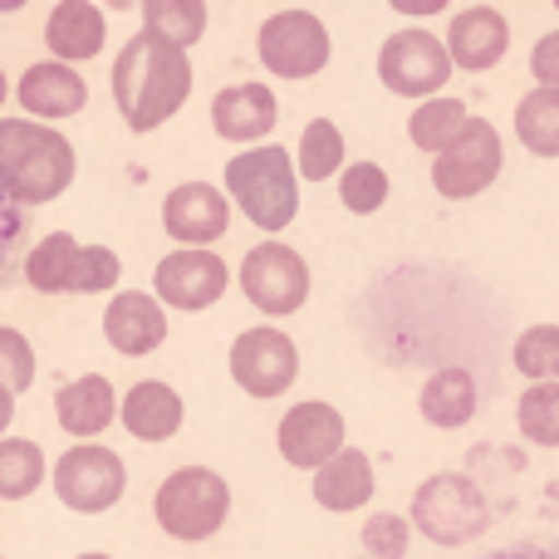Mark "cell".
Segmentation results:
<instances>
[{"label":"cell","mask_w":559,"mask_h":559,"mask_svg":"<svg viewBox=\"0 0 559 559\" xmlns=\"http://www.w3.org/2000/svg\"><path fill=\"white\" fill-rule=\"evenodd\" d=\"M314 501L324 506V511H338V515H348V511L373 501V462H368V452L344 447L324 472H314Z\"/></svg>","instance_id":"cell-22"},{"label":"cell","mask_w":559,"mask_h":559,"mask_svg":"<svg viewBox=\"0 0 559 559\" xmlns=\"http://www.w3.org/2000/svg\"><path fill=\"white\" fill-rule=\"evenodd\" d=\"M511 364L531 383H559V324H531L511 348Z\"/></svg>","instance_id":"cell-31"},{"label":"cell","mask_w":559,"mask_h":559,"mask_svg":"<svg viewBox=\"0 0 559 559\" xmlns=\"http://www.w3.org/2000/svg\"><path fill=\"white\" fill-rule=\"evenodd\" d=\"M45 476H55V472L45 466L39 442H25V437H5V442H0V501H25V496H35Z\"/></svg>","instance_id":"cell-28"},{"label":"cell","mask_w":559,"mask_h":559,"mask_svg":"<svg viewBox=\"0 0 559 559\" xmlns=\"http://www.w3.org/2000/svg\"><path fill=\"white\" fill-rule=\"evenodd\" d=\"M501 163H506L501 133L486 118H472V128L442 157H432V187L447 202H472L501 177Z\"/></svg>","instance_id":"cell-10"},{"label":"cell","mask_w":559,"mask_h":559,"mask_svg":"<svg viewBox=\"0 0 559 559\" xmlns=\"http://www.w3.org/2000/svg\"><path fill=\"white\" fill-rule=\"evenodd\" d=\"M515 138L531 147L535 157H559V88H540L515 104Z\"/></svg>","instance_id":"cell-27"},{"label":"cell","mask_w":559,"mask_h":559,"mask_svg":"<svg viewBox=\"0 0 559 559\" xmlns=\"http://www.w3.org/2000/svg\"><path fill=\"white\" fill-rule=\"evenodd\" d=\"M45 45L59 64H84L104 49V10L88 0H59L45 20Z\"/></svg>","instance_id":"cell-19"},{"label":"cell","mask_w":559,"mask_h":559,"mask_svg":"<svg viewBox=\"0 0 559 559\" xmlns=\"http://www.w3.org/2000/svg\"><path fill=\"white\" fill-rule=\"evenodd\" d=\"M79 255L84 246L69 231H49L35 251L25 255V280L39 295H74V275H79Z\"/></svg>","instance_id":"cell-24"},{"label":"cell","mask_w":559,"mask_h":559,"mask_svg":"<svg viewBox=\"0 0 559 559\" xmlns=\"http://www.w3.org/2000/svg\"><path fill=\"white\" fill-rule=\"evenodd\" d=\"M163 226L177 241V251H206L231 231V197L212 182H182L167 192L163 202Z\"/></svg>","instance_id":"cell-12"},{"label":"cell","mask_w":559,"mask_h":559,"mask_svg":"<svg viewBox=\"0 0 559 559\" xmlns=\"http://www.w3.org/2000/svg\"><path fill=\"white\" fill-rule=\"evenodd\" d=\"M236 280H241L246 299H251L261 314H295L309 299V265H305V255L285 241L251 246Z\"/></svg>","instance_id":"cell-8"},{"label":"cell","mask_w":559,"mask_h":559,"mask_svg":"<svg viewBox=\"0 0 559 559\" xmlns=\"http://www.w3.org/2000/svg\"><path fill=\"white\" fill-rule=\"evenodd\" d=\"M79 157L69 138L35 118H0V192L20 206H45L69 192Z\"/></svg>","instance_id":"cell-2"},{"label":"cell","mask_w":559,"mask_h":559,"mask_svg":"<svg viewBox=\"0 0 559 559\" xmlns=\"http://www.w3.org/2000/svg\"><path fill=\"white\" fill-rule=\"evenodd\" d=\"M407 540H413V531H407L403 515L378 511V515H368V521H364V550H368V559H403Z\"/></svg>","instance_id":"cell-34"},{"label":"cell","mask_w":559,"mask_h":559,"mask_svg":"<svg viewBox=\"0 0 559 559\" xmlns=\"http://www.w3.org/2000/svg\"><path fill=\"white\" fill-rule=\"evenodd\" d=\"M104 338L123 358H147L167 338V309L147 289H118L104 309Z\"/></svg>","instance_id":"cell-15"},{"label":"cell","mask_w":559,"mask_h":559,"mask_svg":"<svg viewBox=\"0 0 559 559\" xmlns=\"http://www.w3.org/2000/svg\"><path fill=\"white\" fill-rule=\"evenodd\" d=\"M515 427L525 442L559 447V383H531L515 403Z\"/></svg>","instance_id":"cell-30"},{"label":"cell","mask_w":559,"mask_h":559,"mask_svg":"<svg viewBox=\"0 0 559 559\" xmlns=\"http://www.w3.org/2000/svg\"><path fill=\"white\" fill-rule=\"evenodd\" d=\"M118 275H123V265H118V255L108 251V246H84L79 275H74V295H104V289L118 285Z\"/></svg>","instance_id":"cell-35"},{"label":"cell","mask_w":559,"mask_h":559,"mask_svg":"<svg viewBox=\"0 0 559 559\" xmlns=\"http://www.w3.org/2000/svg\"><path fill=\"white\" fill-rule=\"evenodd\" d=\"M10 423H15V397H10V393H0V442H5Z\"/></svg>","instance_id":"cell-39"},{"label":"cell","mask_w":559,"mask_h":559,"mask_svg":"<svg viewBox=\"0 0 559 559\" xmlns=\"http://www.w3.org/2000/svg\"><path fill=\"white\" fill-rule=\"evenodd\" d=\"M123 413L118 407V397H114V383L108 378H98V373H84V378H74V383H64L55 393V417H59V427H64L69 437H98V432H108V423Z\"/></svg>","instance_id":"cell-20"},{"label":"cell","mask_w":559,"mask_h":559,"mask_svg":"<svg viewBox=\"0 0 559 559\" xmlns=\"http://www.w3.org/2000/svg\"><path fill=\"white\" fill-rule=\"evenodd\" d=\"M192 98V64L182 49L133 35L114 59V104L133 133H153Z\"/></svg>","instance_id":"cell-1"},{"label":"cell","mask_w":559,"mask_h":559,"mask_svg":"<svg viewBox=\"0 0 559 559\" xmlns=\"http://www.w3.org/2000/svg\"><path fill=\"white\" fill-rule=\"evenodd\" d=\"M231 285V271L216 251H173L157 261V275H153V289L163 305L173 309H206L226 295Z\"/></svg>","instance_id":"cell-14"},{"label":"cell","mask_w":559,"mask_h":559,"mask_svg":"<svg viewBox=\"0 0 559 559\" xmlns=\"http://www.w3.org/2000/svg\"><path fill=\"white\" fill-rule=\"evenodd\" d=\"M280 123V104L265 84H231L212 98V128L226 143H255Z\"/></svg>","instance_id":"cell-18"},{"label":"cell","mask_w":559,"mask_h":559,"mask_svg":"<svg viewBox=\"0 0 559 559\" xmlns=\"http://www.w3.org/2000/svg\"><path fill=\"white\" fill-rule=\"evenodd\" d=\"M29 378H35V348L20 329H5L0 324V393H25Z\"/></svg>","instance_id":"cell-33"},{"label":"cell","mask_w":559,"mask_h":559,"mask_svg":"<svg viewBox=\"0 0 559 559\" xmlns=\"http://www.w3.org/2000/svg\"><path fill=\"white\" fill-rule=\"evenodd\" d=\"M280 456L299 472H324L344 452V413L329 403H295L275 427Z\"/></svg>","instance_id":"cell-13"},{"label":"cell","mask_w":559,"mask_h":559,"mask_svg":"<svg viewBox=\"0 0 559 559\" xmlns=\"http://www.w3.org/2000/svg\"><path fill=\"white\" fill-rule=\"evenodd\" d=\"M506 49H511V25H506V15L496 5H466L447 25V55L466 74L496 69L506 59Z\"/></svg>","instance_id":"cell-16"},{"label":"cell","mask_w":559,"mask_h":559,"mask_svg":"<svg viewBox=\"0 0 559 559\" xmlns=\"http://www.w3.org/2000/svg\"><path fill=\"white\" fill-rule=\"evenodd\" d=\"M466 128H472V114H466L462 98H427V104H417V114L407 118L413 147H423V153H432V157H442Z\"/></svg>","instance_id":"cell-25"},{"label":"cell","mask_w":559,"mask_h":559,"mask_svg":"<svg viewBox=\"0 0 559 559\" xmlns=\"http://www.w3.org/2000/svg\"><path fill=\"white\" fill-rule=\"evenodd\" d=\"M118 417H123V427L138 442H167V437H177L187 407H182V393H173V388L157 383V378H143V383L128 388Z\"/></svg>","instance_id":"cell-21"},{"label":"cell","mask_w":559,"mask_h":559,"mask_svg":"<svg viewBox=\"0 0 559 559\" xmlns=\"http://www.w3.org/2000/svg\"><path fill=\"white\" fill-rule=\"evenodd\" d=\"M153 515L173 540H212L231 515V486L212 466H177L153 496Z\"/></svg>","instance_id":"cell-4"},{"label":"cell","mask_w":559,"mask_h":559,"mask_svg":"<svg viewBox=\"0 0 559 559\" xmlns=\"http://www.w3.org/2000/svg\"><path fill=\"white\" fill-rule=\"evenodd\" d=\"M338 202L354 216L378 212V206L388 202V173L378 163H348L344 177H338Z\"/></svg>","instance_id":"cell-32"},{"label":"cell","mask_w":559,"mask_h":559,"mask_svg":"<svg viewBox=\"0 0 559 559\" xmlns=\"http://www.w3.org/2000/svg\"><path fill=\"white\" fill-rule=\"evenodd\" d=\"M143 35L163 39L173 49H192L206 35V5L202 0H147L143 5Z\"/></svg>","instance_id":"cell-26"},{"label":"cell","mask_w":559,"mask_h":559,"mask_svg":"<svg viewBox=\"0 0 559 559\" xmlns=\"http://www.w3.org/2000/svg\"><path fill=\"white\" fill-rule=\"evenodd\" d=\"M128 491V466L118 452L98 442H79L69 447L55 462V496L79 515H98L108 506H118Z\"/></svg>","instance_id":"cell-7"},{"label":"cell","mask_w":559,"mask_h":559,"mask_svg":"<svg viewBox=\"0 0 559 559\" xmlns=\"http://www.w3.org/2000/svg\"><path fill=\"white\" fill-rule=\"evenodd\" d=\"M226 197L261 226L265 236L285 231L299 212V182H295V157L285 147L265 143L251 153L226 163Z\"/></svg>","instance_id":"cell-3"},{"label":"cell","mask_w":559,"mask_h":559,"mask_svg":"<svg viewBox=\"0 0 559 559\" xmlns=\"http://www.w3.org/2000/svg\"><path fill=\"white\" fill-rule=\"evenodd\" d=\"M5 94H10V88H5V74H0V104H5Z\"/></svg>","instance_id":"cell-40"},{"label":"cell","mask_w":559,"mask_h":559,"mask_svg":"<svg viewBox=\"0 0 559 559\" xmlns=\"http://www.w3.org/2000/svg\"><path fill=\"white\" fill-rule=\"evenodd\" d=\"M452 55H447V39H437L432 29H397L383 39L378 49V79H383L388 94L397 98H442V84L452 79Z\"/></svg>","instance_id":"cell-6"},{"label":"cell","mask_w":559,"mask_h":559,"mask_svg":"<svg viewBox=\"0 0 559 559\" xmlns=\"http://www.w3.org/2000/svg\"><path fill=\"white\" fill-rule=\"evenodd\" d=\"M295 167L305 173V182H329L344 167V133L334 128V118H314L299 133V157Z\"/></svg>","instance_id":"cell-29"},{"label":"cell","mask_w":559,"mask_h":559,"mask_svg":"<svg viewBox=\"0 0 559 559\" xmlns=\"http://www.w3.org/2000/svg\"><path fill=\"white\" fill-rule=\"evenodd\" d=\"M231 378L251 397H280V393H289V383L299 378L295 338H289L285 329H271V324L246 329V334L231 344Z\"/></svg>","instance_id":"cell-11"},{"label":"cell","mask_w":559,"mask_h":559,"mask_svg":"<svg viewBox=\"0 0 559 559\" xmlns=\"http://www.w3.org/2000/svg\"><path fill=\"white\" fill-rule=\"evenodd\" d=\"M531 74L540 79V88H559V29L535 39L531 49Z\"/></svg>","instance_id":"cell-36"},{"label":"cell","mask_w":559,"mask_h":559,"mask_svg":"<svg viewBox=\"0 0 559 559\" xmlns=\"http://www.w3.org/2000/svg\"><path fill=\"white\" fill-rule=\"evenodd\" d=\"M476 403H481V393H476V378L466 368H437L423 383V393H417V413L432 427H442V432L472 423Z\"/></svg>","instance_id":"cell-23"},{"label":"cell","mask_w":559,"mask_h":559,"mask_svg":"<svg viewBox=\"0 0 559 559\" xmlns=\"http://www.w3.org/2000/svg\"><path fill=\"white\" fill-rule=\"evenodd\" d=\"M79 559H114V555H79Z\"/></svg>","instance_id":"cell-41"},{"label":"cell","mask_w":559,"mask_h":559,"mask_svg":"<svg viewBox=\"0 0 559 559\" xmlns=\"http://www.w3.org/2000/svg\"><path fill=\"white\" fill-rule=\"evenodd\" d=\"M15 98L25 104L29 118H69L88 104V84L79 69L45 59V64H29L15 84Z\"/></svg>","instance_id":"cell-17"},{"label":"cell","mask_w":559,"mask_h":559,"mask_svg":"<svg viewBox=\"0 0 559 559\" xmlns=\"http://www.w3.org/2000/svg\"><path fill=\"white\" fill-rule=\"evenodd\" d=\"M393 5L407 15H432V10H442V0H393Z\"/></svg>","instance_id":"cell-38"},{"label":"cell","mask_w":559,"mask_h":559,"mask_svg":"<svg viewBox=\"0 0 559 559\" xmlns=\"http://www.w3.org/2000/svg\"><path fill=\"white\" fill-rule=\"evenodd\" d=\"M481 559H559L555 545H506V550H491Z\"/></svg>","instance_id":"cell-37"},{"label":"cell","mask_w":559,"mask_h":559,"mask_svg":"<svg viewBox=\"0 0 559 559\" xmlns=\"http://www.w3.org/2000/svg\"><path fill=\"white\" fill-rule=\"evenodd\" d=\"M413 525L432 545L456 550V545H472V540H481L486 535V525H491V506H486L481 486H476L472 476L442 472V476H432V481L417 486Z\"/></svg>","instance_id":"cell-5"},{"label":"cell","mask_w":559,"mask_h":559,"mask_svg":"<svg viewBox=\"0 0 559 559\" xmlns=\"http://www.w3.org/2000/svg\"><path fill=\"white\" fill-rule=\"evenodd\" d=\"M255 55L275 79H309L329 64V29L309 10H275L255 35Z\"/></svg>","instance_id":"cell-9"},{"label":"cell","mask_w":559,"mask_h":559,"mask_svg":"<svg viewBox=\"0 0 559 559\" xmlns=\"http://www.w3.org/2000/svg\"><path fill=\"white\" fill-rule=\"evenodd\" d=\"M364 559H368V555H364Z\"/></svg>","instance_id":"cell-42"}]
</instances>
